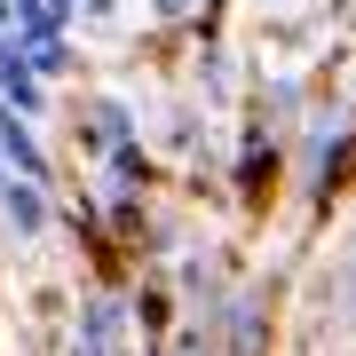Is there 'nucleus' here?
<instances>
[{
	"label": "nucleus",
	"instance_id": "obj_1",
	"mask_svg": "<svg viewBox=\"0 0 356 356\" xmlns=\"http://www.w3.org/2000/svg\"><path fill=\"white\" fill-rule=\"evenodd\" d=\"M64 341L72 348H88V356H135V301H127V285H88L72 301V325H64Z\"/></svg>",
	"mask_w": 356,
	"mask_h": 356
},
{
	"label": "nucleus",
	"instance_id": "obj_2",
	"mask_svg": "<svg viewBox=\"0 0 356 356\" xmlns=\"http://www.w3.org/2000/svg\"><path fill=\"white\" fill-rule=\"evenodd\" d=\"M56 229V182H32V175H0V238L8 245H32Z\"/></svg>",
	"mask_w": 356,
	"mask_h": 356
},
{
	"label": "nucleus",
	"instance_id": "obj_3",
	"mask_svg": "<svg viewBox=\"0 0 356 356\" xmlns=\"http://www.w3.org/2000/svg\"><path fill=\"white\" fill-rule=\"evenodd\" d=\"M72 135H79V159H103V151H119V143H135L143 119H135L127 95H88L72 111Z\"/></svg>",
	"mask_w": 356,
	"mask_h": 356
},
{
	"label": "nucleus",
	"instance_id": "obj_4",
	"mask_svg": "<svg viewBox=\"0 0 356 356\" xmlns=\"http://www.w3.org/2000/svg\"><path fill=\"white\" fill-rule=\"evenodd\" d=\"M0 175H32V182H64V175H56V151H48V135H40V119H24V111H8V103H0Z\"/></svg>",
	"mask_w": 356,
	"mask_h": 356
},
{
	"label": "nucleus",
	"instance_id": "obj_5",
	"mask_svg": "<svg viewBox=\"0 0 356 356\" xmlns=\"http://www.w3.org/2000/svg\"><path fill=\"white\" fill-rule=\"evenodd\" d=\"M0 103L24 111V119H48V103H56V88L32 72V56H24V40H16V32H0Z\"/></svg>",
	"mask_w": 356,
	"mask_h": 356
},
{
	"label": "nucleus",
	"instance_id": "obj_6",
	"mask_svg": "<svg viewBox=\"0 0 356 356\" xmlns=\"http://www.w3.org/2000/svg\"><path fill=\"white\" fill-rule=\"evenodd\" d=\"M16 8V40H48V32H79L72 0H8Z\"/></svg>",
	"mask_w": 356,
	"mask_h": 356
},
{
	"label": "nucleus",
	"instance_id": "obj_7",
	"mask_svg": "<svg viewBox=\"0 0 356 356\" xmlns=\"http://www.w3.org/2000/svg\"><path fill=\"white\" fill-rule=\"evenodd\" d=\"M24 56H32V72L48 79V88H64V79L79 72V40H72V32H48V40H24Z\"/></svg>",
	"mask_w": 356,
	"mask_h": 356
},
{
	"label": "nucleus",
	"instance_id": "obj_8",
	"mask_svg": "<svg viewBox=\"0 0 356 356\" xmlns=\"http://www.w3.org/2000/svg\"><path fill=\"white\" fill-rule=\"evenodd\" d=\"M72 8H79V24H103V32L119 24V0H72Z\"/></svg>",
	"mask_w": 356,
	"mask_h": 356
},
{
	"label": "nucleus",
	"instance_id": "obj_9",
	"mask_svg": "<svg viewBox=\"0 0 356 356\" xmlns=\"http://www.w3.org/2000/svg\"><path fill=\"white\" fill-rule=\"evenodd\" d=\"M159 24H198V0H151Z\"/></svg>",
	"mask_w": 356,
	"mask_h": 356
},
{
	"label": "nucleus",
	"instance_id": "obj_10",
	"mask_svg": "<svg viewBox=\"0 0 356 356\" xmlns=\"http://www.w3.org/2000/svg\"><path fill=\"white\" fill-rule=\"evenodd\" d=\"M0 32H16V8H8V0H0Z\"/></svg>",
	"mask_w": 356,
	"mask_h": 356
},
{
	"label": "nucleus",
	"instance_id": "obj_11",
	"mask_svg": "<svg viewBox=\"0 0 356 356\" xmlns=\"http://www.w3.org/2000/svg\"><path fill=\"white\" fill-rule=\"evenodd\" d=\"M64 356H88V348H72V341H64Z\"/></svg>",
	"mask_w": 356,
	"mask_h": 356
}]
</instances>
